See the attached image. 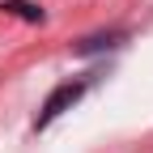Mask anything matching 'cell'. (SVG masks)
<instances>
[{
    "label": "cell",
    "mask_w": 153,
    "mask_h": 153,
    "mask_svg": "<svg viewBox=\"0 0 153 153\" xmlns=\"http://www.w3.org/2000/svg\"><path fill=\"white\" fill-rule=\"evenodd\" d=\"M0 9L13 13V17H26V22H43V9H38V4H26V0H4Z\"/></svg>",
    "instance_id": "cell-3"
},
{
    "label": "cell",
    "mask_w": 153,
    "mask_h": 153,
    "mask_svg": "<svg viewBox=\"0 0 153 153\" xmlns=\"http://www.w3.org/2000/svg\"><path fill=\"white\" fill-rule=\"evenodd\" d=\"M123 43V34L115 30V34H94V38H81V43H76V51L81 55H89V51H102V47H119Z\"/></svg>",
    "instance_id": "cell-2"
},
{
    "label": "cell",
    "mask_w": 153,
    "mask_h": 153,
    "mask_svg": "<svg viewBox=\"0 0 153 153\" xmlns=\"http://www.w3.org/2000/svg\"><path fill=\"white\" fill-rule=\"evenodd\" d=\"M81 94H85V81H68V85H60V89H55L51 98H47L43 115H38V128H47V123L55 119V115H64V111H68L76 98H81Z\"/></svg>",
    "instance_id": "cell-1"
}]
</instances>
